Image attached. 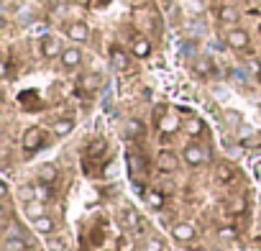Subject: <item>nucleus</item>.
Listing matches in <instances>:
<instances>
[{"mask_svg": "<svg viewBox=\"0 0 261 251\" xmlns=\"http://www.w3.org/2000/svg\"><path fill=\"white\" fill-rule=\"evenodd\" d=\"M225 44L233 49V52H248L251 49V34L241 26H230L225 31Z\"/></svg>", "mask_w": 261, "mask_h": 251, "instance_id": "1", "label": "nucleus"}, {"mask_svg": "<svg viewBox=\"0 0 261 251\" xmlns=\"http://www.w3.org/2000/svg\"><path fill=\"white\" fill-rule=\"evenodd\" d=\"M82 62H85V52L80 49V44L64 46V52H62V57H59V67H62L64 72H74V69H80Z\"/></svg>", "mask_w": 261, "mask_h": 251, "instance_id": "2", "label": "nucleus"}, {"mask_svg": "<svg viewBox=\"0 0 261 251\" xmlns=\"http://www.w3.org/2000/svg\"><path fill=\"white\" fill-rule=\"evenodd\" d=\"M62 52H64V44H62V39L59 36H54V34H46V36H41L39 39V54L44 57V59H59L62 57Z\"/></svg>", "mask_w": 261, "mask_h": 251, "instance_id": "3", "label": "nucleus"}, {"mask_svg": "<svg viewBox=\"0 0 261 251\" xmlns=\"http://www.w3.org/2000/svg\"><path fill=\"white\" fill-rule=\"evenodd\" d=\"M90 26H87V21H82V18H77V21H69L67 26H64V36L72 41V44H87L90 41Z\"/></svg>", "mask_w": 261, "mask_h": 251, "instance_id": "4", "label": "nucleus"}, {"mask_svg": "<svg viewBox=\"0 0 261 251\" xmlns=\"http://www.w3.org/2000/svg\"><path fill=\"white\" fill-rule=\"evenodd\" d=\"M41 146H44V131H41V129H36V126L26 129V131H23V136H21V149H23L26 154H36Z\"/></svg>", "mask_w": 261, "mask_h": 251, "instance_id": "5", "label": "nucleus"}, {"mask_svg": "<svg viewBox=\"0 0 261 251\" xmlns=\"http://www.w3.org/2000/svg\"><path fill=\"white\" fill-rule=\"evenodd\" d=\"M182 159H185L187 167H202V164L210 159V152L202 149L200 144H187V146L182 149Z\"/></svg>", "mask_w": 261, "mask_h": 251, "instance_id": "6", "label": "nucleus"}, {"mask_svg": "<svg viewBox=\"0 0 261 251\" xmlns=\"http://www.w3.org/2000/svg\"><path fill=\"white\" fill-rule=\"evenodd\" d=\"M151 52H154V44H151L149 36L139 34V36L130 39V57H136V59H149Z\"/></svg>", "mask_w": 261, "mask_h": 251, "instance_id": "7", "label": "nucleus"}, {"mask_svg": "<svg viewBox=\"0 0 261 251\" xmlns=\"http://www.w3.org/2000/svg\"><path fill=\"white\" fill-rule=\"evenodd\" d=\"M195 236H197V233H195V225L187 223V220H179V223L172 225V238H174L177 243H192Z\"/></svg>", "mask_w": 261, "mask_h": 251, "instance_id": "8", "label": "nucleus"}, {"mask_svg": "<svg viewBox=\"0 0 261 251\" xmlns=\"http://www.w3.org/2000/svg\"><path fill=\"white\" fill-rule=\"evenodd\" d=\"M215 13H218V21H220L223 26H236V23L241 21V11H238L236 6H220Z\"/></svg>", "mask_w": 261, "mask_h": 251, "instance_id": "9", "label": "nucleus"}, {"mask_svg": "<svg viewBox=\"0 0 261 251\" xmlns=\"http://www.w3.org/2000/svg\"><path fill=\"white\" fill-rule=\"evenodd\" d=\"M110 64H113V69L125 72V69H128V64H130V57H128L120 46H113V49H110Z\"/></svg>", "mask_w": 261, "mask_h": 251, "instance_id": "10", "label": "nucleus"}, {"mask_svg": "<svg viewBox=\"0 0 261 251\" xmlns=\"http://www.w3.org/2000/svg\"><path fill=\"white\" fill-rule=\"evenodd\" d=\"M139 213H136V208H130V205H125L123 210H120V225L125 228V231H134V228H139Z\"/></svg>", "mask_w": 261, "mask_h": 251, "instance_id": "11", "label": "nucleus"}, {"mask_svg": "<svg viewBox=\"0 0 261 251\" xmlns=\"http://www.w3.org/2000/svg\"><path fill=\"white\" fill-rule=\"evenodd\" d=\"M185 134L192 136V139L202 136V134H205V123H202V118H197V115H187V118H185Z\"/></svg>", "mask_w": 261, "mask_h": 251, "instance_id": "12", "label": "nucleus"}, {"mask_svg": "<svg viewBox=\"0 0 261 251\" xmlns=\"http://www.w3.org/2000/svg\"><path fill=\"white\" fill-rule=\"evenodd\" d=\"M74 131V120L72 118H59L54 126H51V134L57 136V139H64V136H69Z\"/></svg>", "mask_w": 261, "mask_h": 251, "instance_id": "13", "label": "nucleus"}, {"mask_svg": "<svg viewBox=\"0 0 261 251\" xmlns=\"http://www.w3.org/2000/svg\"><path fill=\"white\" fill-rule=\"evenodd\" d=\"M34 228H36L39 233H44V236H51V233H54V228H57V223H54V218H51L49 213H44L41 218H36V220H34Z\"/></svg>", "mask_w": 261, "mask_h": 251, "instance_id": "14", "label": "nucleus"}, {"mask_svg": "<svg viewBox=\"0 0 261 251\" xmlns=\"http://www.w3.org/2000/svg\"><path fill=\"white\" fill-rule=\"evenodd\" d=\"M125 134H128L130 139H141V136L146 134V126H144L139 118H128V120H125Z\"/></svg>", "mask_w": 261, "mask_h": 251, "instance_id": "15", "label": "nucleus"}, {"mask_svg": "<svg viewBox=\"0 0 261 251\" xmlns=\"http://www.w3.org/2000/svg\"><path fill=\"white\" fill-rule=\"evenodd\" d=\"M179 167V159L172 152H159V169L162 172H174Z\"/></svg>", "mask_w": 261, "mask_h": 251, "instance_id": "16", "label": "nucleus"}, {"mask_svg": "<svg viewBox=\"0 0 261 251\" xmlns=\"http://www.w3.org/2000/svg\"><path fill=\"white\" fill-rule=\"evenodd\" d=\"M23 210H26V215H29L31 220H36V218H41V215L46 213V208H44V200H39V197L29 200V203L23 205Z\"/></svg>", "mask_w": 261, "mask_h": 251, "instance_id": "17", "label": "nucleus"}, {"mask_svg": "<svg viewBox=\"0 0 261 251\" xmlns=\"http://www.w3.org/2000/svg\"><path fill=\"white\" fill-rule=\"evenodd\" d=\"M57 177H59V169H57V164H51V162H46V164H41L39 167V180L41 182H57Z\"/></svg>", "mask_w": 261, "mask_h": 251, "instance_id": "18", "label": "nucleus"}, {"mask_svg": "<svg viewBox=\"0 0 261 251\" xmlns=\"http://www.w3.org/2000/svg\"><path fill=\"white\" fill-rule=\"evenodd\" d=\"M34 192H36V197L39 200H51V187H49V182H41V180H36L34 182Z\"/></svg>", "mask_w": 261, "mask_h": 251, "instance_id": "19", "label": "nucleus"}, {"mask_svg": "<svg viewBox=\"0 0 261 251\" xmlns=\"http://www.w3.org/2000/svg\"><path fill=\"white\" fill-rule=\"evenodd\" d=\"M3 251H26V243L18 238V236H8L3 241Z\"/></svg>", "mask_w": 261, "mask_h": 251, "instance_id": "20", "label": "nucleus"}, {"mask_svg": "<svg viewBox=\"0 0 261 251\" xmlns=\"http://www.w3.org/2000/svg\"><path fill=\"white\" fill-rule=\"evenodd\" d=\"M195 72H197V74H207V72H210V59H205V57L195 59Z\"/></svg>", "mask_w": 261, "mask_h": 251, "instance_id": "21", "label": "nucleus"}, {"mask_svg": "<svg viewBox=\"0 0 261 251\" xmlns=\"http://www.w3.org/2000/svg\"><path fill=\"white\" fill-rule=\"evenodd\" d=\"M230 177H233V169L225 167V164H220V167H218V180H220V182H228Z\"/></svg>", "mask_w": 261, "mask_h": 251, "instance_id": "22", "label": "nucleus"}, {"mask_svg": "<svg viewBox=\"0 0 261 251\" xmlns=\"http://www.w3.org/2000/svg\"><path fill=\"white\" fill-rule=\"evenodd\" d=\"M218 238H220V241H225V238H236V228H233V225H223V228L218 231Z\"/></svg>", "mask_w": 261, "mask_h": 251, "instance_id": "23", "label": "nucleus"}, {"mask_svg": "<svg viewBox=\"0 0 261 251\" xmlns=\"http://www.w3.org/2000/svg\"><path fill=\"white\" fill-rule=\"evenodd\" d=\"M146 251H164V241L162 238H149L146 241Z\"/></svg>", "mask_w": 261, "mask_h": 251, "instance_id": "24", "label": "nucleus"}, {"mask_svg": "<svg viewBox=\"0 0 261 251\" xmlns=\"http://www.w3.org/2000/svg\"><path fill=\"white\" fill-rule=\"evenodd\" d=\"M149 203H151V208H164V197L159 192H151L149 195Z\"/></svg>", "mask_w": 261, "mask_h": 251, "instance_id": "25", "label": "nucleus"}, {"mask_svg": "<svg viewBox=\"0 0 261 251\" xmlns=\"http://www.w3.org/2000/svg\"><path fill=\"white\" fill-rule=\"evenodd\" d=\"M49 251H67V246H64L62 238H51L49 241Z\"/></svg>", "mask_w": 261, "mask_h": 251, "instance_id": "26", "label": "nucleus"}, {"mask_svg": "<svg viewBox=\"0 0 261 251\" xmlns=\"http://www.w3.org/2000/svg\"><path fill=\"white\" fill-rule=\"evenodd\" d=\"M97 82H100V80H97V74H87V77L82 80V85H85L87 90H92V87H97Z\"/></svg>", "mask_w": 261, "mask_h": 251, "instance_id": "27", "label": "nucleus"}, {"mask_svg": "<svg viewBox=\"0 0 261 251\" xmlns=\"http://www.w3.org/2000/svg\"><path fill=\"white\" fill-rule=\"evenodd\" d=\"M0 197H3V200H8V197H11V187H8V182H6V180L0 182Z\"/></svg>", "mask_w": 261, "mask_h": 251, "instance_id": "28", "label": "nucleus"}, {"mask_svg": "<svg viewBox=\"0 0 261 251\" xmlns=\"http://www.w3.org/2000/svg\"><path fill=\"white\" fill-rule=\"evenodd\" d=\"M125 6H130V8H139V6H144V0H123Z\"/></svg>", "mask_w": 261, "mask_h": 251, "instance_id": "29", "label": "nucleus"}, {"mask_svg": "<svg viewBox=\"0 0 261 251\" xmlns=\"http://www.w3.org/2000/svg\"><path fill=\"white\" fill-rule=\"evenodd\" d=\"M258 85H261V72H258Z\"/></svg>", "mask_w": 261, "mask_h": 251, "instance_id": "30", "label": "nucleus"}, {"mask_svg": "<svg viewBox=\"0 0 261 251\" xmlns=\"http://www.w3.org/2000/svg\"><path fill=\"white\" fill-rule=\"evenodd\" d=\"M162 3H164V0H162ZM167 3H172V0H167Z\"/></svg>", "mask_w": 261, "mask_h": 251, "instance_id": "31", "label": "nucleus"}]
</instances>
